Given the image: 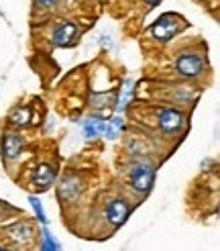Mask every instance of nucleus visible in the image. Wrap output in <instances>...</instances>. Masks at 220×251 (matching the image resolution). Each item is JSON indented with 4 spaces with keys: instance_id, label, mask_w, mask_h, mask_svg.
<instances>
[{
    "instance_id": "1",
    "label": "nucleus",
    "mask_w": 220,
    "mask_h": 251,
    "mask_svg": "<svg viewBox=\"0 0 220 251\" xmlns=\"http://www.w3.org/2000/svg\"><path fill=\"white\" fill-rule=\"evenodd\" d=\"M129 182H131V188L134 192L139 194H145L151 190V186L155 182V170L151 164H145V161H141V164L132 166L131 172H129Z\"/></svg>"
},
{
    "instance_id": "2",
    "label": "nucleus",
    "mask_w": 220,
    "mask_h": 251,
    "mask_svg": "<svg viewBox=\"0 0 220 251\" xmlns=\"http://www.w3.org/2000/svg\"><path fill=\"white\" fill-rule=\"evenodd\" d=\"M181 27H183V21L177 15H174V12H167V15L159 17L151 25V35L159 41H169Z\"/></svg>"
},
{
    "instance_id": "3",
    "label": "nucleus",
    "mask_w": 220,
    "mask_h": 251,
    "mask_svg": "<svg viewBox=\"0 0 220 251\" xmlns=\"http://www.w3.org/2000/svg\"><path fill=\"white\" fill-rule=\"evenodd\" d=\"M176 70L183 78H198L204 72V59L196 51H183L176 59Z\"/></svg>"
},
{
    "instance_id": "4",
    "label": "nucleus",
    "mask_w": 220,
    "mask_h": 251,
    "mask_svg": "<svg viewBox=\"0 0 220 251\" xmlns=\"http://www.w3.org/2000/svg\"><path fill=\"white\" fill-rule=\"evenodd\" d=\"M129 212H131V204L127 200L114 198V200H110L106 206V221L112 225V227H120V225H125V221L129 219Z\"/></svg>"
},
{
    "instance_id": "5",
    "label": "nucleus",
    "mask_w": 220,
    "mask_h": 251,
    "mask_svg": "<svg viewBox=\"0 0 220 251\" xmlns=\"http://www.w3.org/2000/svg\"><path fill=\"white\" fill-rule=\"evenodd\" d=\"M82 190H84V186L78 176H66V178L59 182L57 196L61 202H71V200H76L82 194Z\"/></svg>"
},
{
    "instance_id": "6",
    "label": "nucleus",
    "mask_w": 220,
    "mask_h": 251,
    "mask_svg": "<svg viewBox=\"0 0 220 251\" xmlns=\"http://www.w3.org/2000/svg\"><path fill=\"white\" fill-rule=\"evenodd\" d=\"M159 127L163 133L174 135L183 127V115L176 108H163L159 112Z\"/></svg>"
},
{
    "instance_id": "7",
    "label": "nucleus",
    "mask_w": 220,
    "mask_h": 251,
    "mask_svg": "<svg viewBox=\"0 0 220 251\" xmlns=\"http://www.w3.org/2000/svg\"><path fill=\"white\" fill-rule=\"evenodd\" d=\"M78 25L71 23V21H64L61 25H57L55 31H53V43L59 45V47H69L73 43V39L78 37Z\"/></svg>"
},
{
    "instance_id": "8",
    "label": "nucleus",
    "mask_w": 220,
    "mask_h": 251,
    "mask_svg": "<svg viewBox=\"0 0 220 251\" xmlns=\"http://www.w3.org/2000/svg\"><path fill=\"white\" fill-rule=\"evenodd\" d=\"M8 237L19 245H29L33 241V225L31 223H15L8 227Z\"/></svg>"
},
{
    "instance_id": "9",
    "label": "nucleus",
    "mask_w": 220,
    "mask_h": 251,
    "mask_svg": "<svg viewBox=\"0 0 220 251\" xmlns=\"http://www.w3.org/2000/svg\"><path fill=\"white\" fill-rule=\"evenodd\" d=\"M55 182V170L53 166H49V164H41L39 168L35 170L33 174V184L37 190H47L49 186H51Z\"/></svg>"
},
{
    "instance_id": "10",
    "label": "nucleus",
    "mask_w": 220,
    "mask_h": 251,
    "mask_svg": "<svg viewBox=\"0 0 220 251\" xmlns=\"http://www.w3.org/2000/svg\"><path fill=\"white\" fill-rule=\"evenodd\" d=\"M22 151V139L17 133H4L2 137V155L4 159H17Z\"/></svg>"
},
{
    "instance_id": "11",
    "label": "nucleus",
    "mask_w": 220,
    "mask_h": 251,
    "mask_svg": "<svg viewBox=\"0 0 220 251\" xmlns=\"http://www.w3.org/2000/svg\"><path fill=\"white\" fill-rule=\"evenodd\" d=\"M82 131L88 139H96V137H100L104 133V121L98 119V117L96 119H86L84 125H82Z\"/></svg>"
},
{
    "instance_id": "12",
    "label": "nucleus",
    "mask_w": 220,
    "mask_h": 251,
    "mask_svg": "<svg viewBox=\"0 0 220 251\" xmlns=\"http://www.w3.org/2000/svg\"><path fill=\"white\" fill-rule=\"evenodd\" d=\"M31 119H33V112H31L29 106H19L10 115V123L15 125V127H27V125L31 123Z\"/></svg>"
},
{
    "instance_id": "13",
    "label": "nucleus",
    "mask_w": 220,
    "mask_h": 251,
    "mask_svg": "<svg viewBox=\"0 0 220 251\" xmlns=\"http://www.w3.org/2000/svg\"><path fill=\"white\" fill-rule=\"evenodd\" d=\"M122 129H125V121H122L120 117H114V119H110L108 123H104V133L102 135H106L108 139H116Z\"/></svg>"
},
{
    "instance_id": "14",
    "label": "nucleus",
    "mask_w": 220,
    "mask_h": 251,
    "mask_svg": "<svg viewBox=\"0 0 220 251\" xmlns=\"http://www.w3.org/2000/svg\"><path fill=\"white\" fill-rule=\"evenodd\" d=\"M41 251H61V245L57 243L55 237L49 233L47 227H43V245H41Z\"/></svg>"
},
{
    "instance_id": "15",
    "label": "nucleus",
    "mask_w": 220,
    "mask_h": 251,
    "mask_svg": "<svg viewBox=\"0 0 220 251\" xmlns=\"http://www.w3.org/2000/svg\"><path fill=\"white\" fill-rule=\"evenodd\" d=\"M114 102V96L110 92H104V94H94L92 96V106L94 108H106Z\"/></svg>"
},
{
    "instance_id": "16",
    "label": "nucleus",
    "mask_w": 220,
    "mask_h": 251,
    "mask_svg": "<svg viewBox=\"0 0 220 251\" xmlns=\"http://www.w3.org/2000/svg\"><path fill=\"white\" fill-rule=\"evenodd\" d=\"M29 202H31V206H33V210H35L37 219L41 221V225H43V227H47V225H49V221H47L45 212H43V206H41V202H39V200H37L35 196H31V198H29Z\"/></svg>"
},
{
    "instance_id": "17",
    "label": "nucleus",
    "mask_w": 220,
    "mask_h": 251,
    "mask_svg": "<svg viewBox=\"0 0 220 251\" xmlns=\"http://www.w3.org/2000/svg\"><path fill=\"white\" fill-rule=\"evenodd\" d=\"M131 94H132V80H129V82L125 84V88H122V96H120V100H118V108H120V110L127 106V100H131Z\"/></svg>"
},
{
    "instance_id": "18",
    "label": "nucleus",
    "mask_w": 220,
    "mask_h": 251,
    "mask_svg": "<svg viewBox=\"0 0 220 251\" xmlns=\"http://www.w3.org/2000/svg\"><path fill=\"white\" fill-rule=\"evenodd\" d=\"M37 2L43 6H53V4H57V0H37Z\"/></svg>"
},
{
    "instance_id": "19",
    "label": "nucleus",
    "mask_w": 220,
    "mask_h": 251,
    "mask_svg": "<svg viewBox=\"0 0 220 251\" xmlns=\"http://www.w3.org/2000/svg\"><path fill=\"white\" fill-rule=\"evenodd\" d=\"M145 2H147V4H149V6H157L159 2H161V0H145Z\"/></svg>"
},
{
    "instance_id": "20",
    "label": "nucleus",
    "mask_w": 220,
    "mask_h": 251,
    "mask_svg": "<svg viewBox=\"0 0 220 251\" xmlns=\"http://www.w3.org/2000/svg\"><path fill=\"white\" fill-rule=\"evenodd\" d=\"M0 251H12V249H6V247H2V245H0Z\"/></svg>"
}]
</instances>
